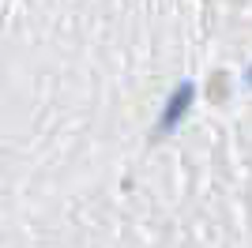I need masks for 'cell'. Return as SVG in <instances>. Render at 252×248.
Listing matches in <instances>:
<instances>
[{"label": "cell", "mask_w": 252, "mask_h": 248, "mask_svg": "<svg viewBox=\"0 0 252 248\" xmlns=\"http://www.w3.org/2000/svg\"><path fill=\"white\" fill-rule=\"evenodd\" d=\"M249 87H252V72H249Z\"/></svg>", "instance_id": "7a4b0ae2"}, {"label": "cell", "mask_w": 252, "mask_h": 248, "mask_svg": "<svg viewBox=\"0 0 252 248\" xmlns=\"http://www.w3.org/2000/svg\"><path fill=\"white\" fill-rule=\"evenodd\" d=\"M192 94H196V91H192V83H185V87L169 98L166 109H162V117H158V132H173V128L185 121V113L192 109Z\"/></svg>", "instance_id": "6da1fadb"}]
</instances>
